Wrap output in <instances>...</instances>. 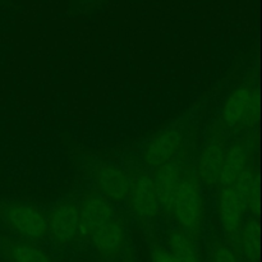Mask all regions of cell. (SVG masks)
<instances>
[{
    "mask_svg": "<svg viewBox=\"0 0 262 262\" xmlns=\"http://www.w3.org/2000/svg\"><path fill=\"white\" fill-rule=\"evenodd\" d=\"M155 170L156 173L152 178L154 182H155L160 207H163L165 211L169 212L174 194H176L179 183H181L183 171H182L179 164L176 163L174 160H170L168 163L163 164V165L158 166Z\"/></svg>",
    "mask_w": 262,
    "mask_h": 262,
    "instance_id": "obj_13",
    "label": "cell"
},
{
    "mask_svg": "<svg viewBox=\"0 0 262 262\" xmlns=\"http://www.w3.org/2000/svg\"><path fill=\"white\" fill-rule=\"evenodd\" d=\"M258 114V96L251 87L235 89L225 100L222 109V123L229 129L252 125Z\"/></svg>",
    "mask_w": 262,
    "mask_h": 262,
    "instance_id": "obj_4",
    "label": "cell"
},
{
    "mask_svg": "<svg viewBox=\"0 0 262 262\" xmlns=\"http://www.w3.org/2000/svg\"><path fill=\"white\" fill-rule=\"evenodd\" d=\"M79 229L84 235H91L97 228L114 217V210L109 200L97 192L83 197L78 207Z\"/></svg>",
    "mask_w": 262,
    "mask_h": 262,
    "instance_id": "obj_9",
    "label": "cell"
},
{
    "mask_svg": "<svg viewBox=\"0 0 262 262\" xmlns=\"http://www.w3.org/2000/svg\"><path fill=\"white\" fill-rule=\"evenodd\" d=\"M169 212L187 233L194 234L199 232L204 217V201L196 174L183 173Z\"/></svg>",
    "mask_w": 262,
    "mask_h": 262,
    "instance_id": "obj_2",
    "label": "cell"
},
{
    "mask_svg": "<svg viewBox=\"0 0 262 262\" xmlns=\"http://www.w3.org/2000/svg\"><path fill=\"white\" fill-rule=\"evenodd\" d=\"M127 200H129L133 215L140 222H151L160 211L155 182L147 173H138L130 179V191Z\"/></svg>",
    "mask_w": 262,
    "mask_h": 262,
    "instance_id": "obj_5",
    "label": "cell"
},
{
    "mask_svg": "<svg viewBox=\"0 0 262 262\" xmlns=\"http://www.w3.org/2000/svg\"><path fill=\"white\" fill-rule=\"evenodd\" d=\"M258 179L257 174L252 170L246 171L235 183L220 186L217 199V216L220 225L228 235L238 234L247 210V199L253 183Z\"/></svg>",
    "mask_w": 262,
    "mask_h": 262,
    "instance_id": "obj_1",
    "label": "cell"
},
{
    "mask_svg": "<svg viewBox=\"0 0 262 262\" xmlns=\"http://www.w3.org/2000/svg\"><path fill=\"white\" fill-rule=\"evenodd\" d=\"M225 150H227V147H225L224 142L220 137H212L205 145L204 150L199 158V168H197L199 176L197 177L206 186L219 184Z\"/></svg>",
    "mask_w": 262,
    "mask_h": 262,
    "instance_id": "obj_11",
    "label": "cell"
},
{
    "mask_svg": "<svg viewBox=\"0 0 262 262\" xmlns=\"http://www.w3.org/2000/svg\"><path fill=\"white\" fill-rule=\"evenodd\" d=\"M46 220L48 233L59 245H71L81 233L78 206L73 202H60L55 205Z\"/></svg>",
    "mask_w": 262,
    "mask_h": 262,
    "instance_id": "obj_6",
    "label": "cell"
},
{
    "mask_svg": "<svg viewBox=\"0 0 262 262\" xmlns=\"http://www.w3.org/2000/svg\"><path fill=\"white\" fill-rule=\"evenodd\" d=\"M239 247L245 258L250 262L258 260L260 256V227L257 220L243 222L239 232Z\"/></svg>",
    "mask_w": 262,
    "mask_h": 262,
    "instance_id": "obj_15",
    "label": "cell"
},
{
    "mask_svg": "<svg viewBox=\"0 0 262 262\" xmlns=\"http://www.w3.org/2000/svg\"><path fill=\"white\" fill-rule=\"evenodd\" d=\"M151 262H177L176 258L170 253V251L166 248H155L152 252Z\"/></svg>",
    "mask_w": 262,
    "mask_h": 262,
    "instance_id": "obj_18",
    "label": "cell"
},
{
    "mask_svg": "<svg viewBox=\"0 0 262 262\" xmlns=\"http://www.w3.org/2000/svg\"><path fill=\"white\" fill-rule=\"evenodd\" d=\"M0 217L10 229L28 239H41L48 234L46 216L32 205L8 202L0 207Z\"/></svg>",
    "mask_w": 262,
    "mask_h": 262,
    "instance_id": "obj_3",
    "label": "cell"
},
{
    "mask_svg": "<svg viewBox=\"0 0 262 262\" xmlns=\"http://www.w3.org/2000/svg\"><path fill=\"white\" fill-rule=\"evenodd\" d=\"M169 251L177 262H200L193 242L184 233L176 232L169 237Z\"/></svg>",
    "mask_w": 262,
    "mask_h": 262,
    "instance_id": "obj_16",
    "label": "cell"
},
{
    "mask_svg": "<svg viewBox=\"0 0 262 262\" xmlns=\"http://www.w3.org/2000/svg\"><path fill=\"white\" fill-rule=\"evenodd\" d=\"M250 169V147L245 141L234 142L225 150L219 186L235 183Z\"/></svg>",
    "mask_w": 262,
    "mask_h": 262,
    "instance_id": "obj_12",
    "label": "cell"
},
{
    "mask_svg": "<svg viewBox=\"0 0 262 262\" xmlns=\"http://www.w3.org/2000/svg\"><path fill=\"white\" fill-rule=\"evenodd\" d=\"M212 262H238L237 256L228 246L216 245L212 250Z\"/></svg>",
    "mask_w": 262,
    "mask_h": 262,
    "instance_id": "obj_17",
    "label": "cell"
},
{
    "mask_svg": "<svg viewBox=\"0 0 262 262\" xmlns=\"http://www.w3.org/2000/svg\"><path fill=\"white\" fill-rule=\"evenodd\" d=\"M2 252L9 262H53L50 256L37 246L22 241L4 239Z\"/></svg>",
    "mask_w": 262,
    "mask_h": 262,
    "instance_id": "obj_14",
    "label": "cell"
},
{
    "mask_svg": "<svg viewBox=\"0 0 262 262\" xmlns=\"http://www.w3.org/2000/svg\"><path fill=\"white\" fill-rule=\"evenodd\" d=\"M94 183L97 193L110 202H123L130 191V178L124 170L114 165H99L94 171Z\"/></svg>",
    "mask_w": 262,
    "mask_h": 262,
    "instance_id": "obj_8",
    "label": "cell"
},
{
    "mask_svg": "<svg viewBox=\"0 0 262 262\" xmlns=\"http://www.w3.org/2000/svg\"><path fill=\"white\" fill-rule=\"evenodd\" d=\"M92 246L101 257L112 260L117 257L123 250L125 243V228L122 222L115 217L110 219L100 228H97L91 235Z\"/></svg>",
    "mask_w": 262,
    "mask_h": 262,
    "instance_id": "obj_10",
    "label": "cell"
},
{
    "mask_svg": "<svg viewBox=\"0 0 262 262\" xmlns=\"http://www.w3.org/2000/svg\"><path fill=\"white\" fill-rule=\"evenodd\" d=\"M183 133L177 128H169L158 133L146 146L143 151L145 164L151 169L174 160V156L183 147Z\"/></svg>",
    "mask_w": 262,
    "mask_h": 262,
    "instance_id": "obj_7",
    "label": "cell"
}]
</instances>
